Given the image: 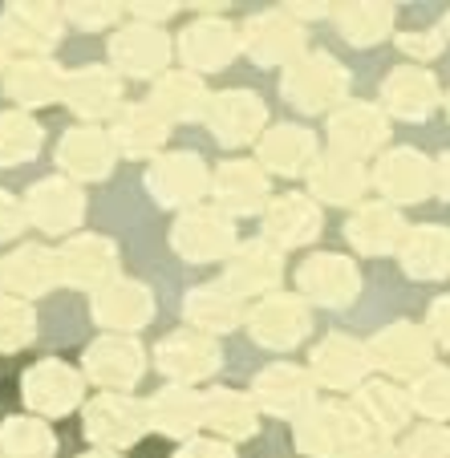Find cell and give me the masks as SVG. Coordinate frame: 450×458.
<instances>
[{"instance_id": "cell-23", "label": "cell", "mask_w": 450, "mask_h": 458, "mask_svg": "<svg viewBox=\"0 0 450 458\" xmlns=\"http://www.w3.org/2000/svg\"><path fill=\"white\" fill-rule=\"evenodd\" d=\"M0 276H4V288L21 301H33V296L53 293L57 284H65L61 276V256L41 243H21L17 251L0 259Z\"/></svg>"}, {"instance_id": "cell-25", "label": "cell", "mask_w": 450, "mask_h": 458, "mask_svg": "<svg viewBox=\"0 0 450 458\" xmlns=\"http://www.w3.org/2000/svg\"><path fill=\"white\" fill-rule=\"evenodd\" d=\"M147 414L155 434L191 442L195 430L208 426V394H195L191 386H166L147 402Z\"/></svg>"}, {"instance_id": "cell-2", "label": "cell", "mask_w": 450, "mask_h": 458, "mask_svg": "<svg viewBox=\"0 0 450 458\" xmlns=\"http://www.w3.org/2000/svg\"><path fill=\"white\" fill-rule=\"evenodd\" d=\"M349 73L341 70L329 53H304L280 73V98L288 106H296L301 114H320L337 106L345 98Z\"/></svg>"}, {"instance_id": "cell-47", "label": "cell", "mask_w": 450, "mask_h": 458, "mask_svg": "<svg viewBox=\"0 0 450 458\" xmlns=\"http://www.w3.org/2000/svg\"><path fill=\"white\" fill-rule=\"evenodd\" d=\"M25 224H29L25 203H21L17 195H9V191H0V243L17 240V235L25 232Z\"/></svg>"}, {"instance_id": "cell-44", "label": "cell", "mask_w": 450, "mask_h": 458, "mask_svg": "<svg viewBox=\"0 0 450 458\" xmlns=\"http://www.w3.org/2000/svg\"><path fill=\"white\" fill-rule=\"evenodd\" d=\"M386 102L406 118H418V114H426V102H430V81L414 70H398L386 81Z\"/></svg>"}, {"instance_id": "cell-26", "label": "cell", "mask_w": 450, "mask_h": 458, "mask_svg": "<svg viewBox=\"0 0 450 458\" xmlns=\"http://www.w3.org/2000/svg\"><path fill=\"white\" fill-rule=\"evenodd\" d=\"M166 134H171V122L150 102L122 106L110 122V139L118 147V155H126V158H150V155L158 158V150L166 147Z\"/></svg>"}, {"instance_id": "cell-14", "label": "cell", "mask_w": 450, "mask_h": 458, "mask_svg": "<svg viewBox=\"0 0 450 458\" xmlns=\"http://www.w3.org/2000/svg\"><path fill=\"white\" fill-rule=\"evenodd\" d=\"M61 256V276L70 288L81 293H102L118 280V243L106 240V235H70V240L57 248Z\"/></svg>"}, {"instance_id": "cell-9", "label": "cell", "mask_w": 450, "mask_h": 458, "mask_svg": "<svg viewBox=\"0 0 450 458\" xmlns=\"http://www.w3.org/2000/svg\"><path fill=\"white\" fill-rule=\"evenodd\" d=\"M293 442L304 458H345L361 442V422L345 406H312L296 418Z\"/></svg>"}, {"instance_id": "cell-6", "label": "cell", "mask_w": 450, "mask_h": 458, "mask_svg": "<svg viewBox=\"0 0 450 458\" xmlns=\"http://www.w3.org/2000/svg\"><path fill=\"white\" fill-rule=\"evenodd\" d=\"M81 430L98 450H126L150 430V414L142 402L126 394H98L81 406Z\"/></svg>"}, {"instance_id": "cell-52", "label": "cell", "mask_w": 450, "mask_h": 458, "mask_svg": "<svg viewBox=\"0 0 450 458\" xmlns=\"http://www.w3.org/2000/svg\"><path fill=\"white\" fill-rule=\"evenodd\" d=\"M288 13H293L296 21H304V17H320V13L329 9V4H284Z\"/></svg>"}, {"instance_id": "cell-17", "label": "cell", "mask_w": 450, "mask_h": 458, "mask_svg": "<svg viewBox=\"0 0 450 458\" xmlns=\"http://www.w3.org/2000/svg\"><path fill=\"white\" fill-rule=\"evenodd\" d=\"M280 276H284V256H280V248H272L268 240H251L232 251L219 284H224L227 293H235L240 301H251V296L264 301V296L280 293L276 288Z\"/></svg>"}, {"instance_id": "cell-35", "label": "cell", "mask_w": 450, "mask_h": 458, "mask_svg": "<svg viewBox=\"0 0 450 458\" xmlns=\"http://www.w3.org/2000/svg\"><path fill=\"white\" fill-rule=\"evenodd\" d=\"M309 187H312V199H320V203H353L365 191V174L353 158L333 150V155H320L312 163Z\"/></svg>"}, {"instance_id": "cell-11", "label": "cell", "mask_w": 450, "mask_h": 458, "mask_svg": "<svg viewBox=\"0 0 450 458\" xmlns=\"http://www.w3.org/2000/svg\"><path fill=\"white\" fill-rule=\"evenodd\" d=\"M243 33V53L256 65H293L296 57H304V29L288 9H264L256 17H248L240 25Z\"/></svg>"}, {"instance_id": "cell-45", "label": "cell", "mask_w": 450, "mask_h": 458, "mask_svg": "<svg viewBox=\"0 0 450 458\" xmlns=\"http://www.w3.org/2000/svg\"><path fill=\"white\" fill-rule=\"evenodd\" d=\"M61 9H65V21H73V25L86 29V33H98V29L118 25L126 4H110V0H70V4H61Z\"/></svg>"}, {"instance_id": "cell-3", "label": "cell", "mask_w": 450, "mask_h": 458, "mask_svg": "<svg viewBox=\"0 0 450 458\" xmlns=\"http://www.w3.org/2000/svg\"><path fill=\"white\" fill-rule=\"evenodd\" d=\"M211 179L216 174L208 171V163H203L195 150H166V155H158L155 163L147 166V174H142V182H147L150 199L158 203V208H200V199L211 191Z\"/></svg>"}, {"instance_id": "cell-27", "label": "cell", "mask_w": 450, "mask_h": 458, "mask_svg": "<svg viewBox=\"0 0 450 458\" xmlns=\"http://www.w3.org/2000/svg\"><path fill=\"white\" fill-rule=\"evenodd\" d=\"M264 240L272 248H301V243H312L320 235V211L312 203V195H276L264 211Z\"/></svg>"}, {"instance_id": "cell-42", "label": "cell", "mask_w": 450, "mask_h": 458, "mask_svg": "<svg viewBox=\"0 0 450 458\" xmlns=\"http://www.w3.org/2000/svg\"><path fill=\"white\" fill-rule=\"evenodd\" d=\"M37 337V312L21 296H0V353H17Z\"/></svg>"}, {"instance_id": "cell-19", "label": "cell", "mask_w": 450, "mask_h": 458, "mask_svg": "<svg viewBox=\"0 0 450 458\" xmlns=\"http://www.w3.org/2000/svg\"><path fill=\"white\" fill-rule=\"evenodd\" d=\"M312 373L301 365H264L251 377V402L272 418H301L304 410H312Z\"/></svg>"}, {"instance_id": "cell-53", "label": "cell", "mask_w": 450, "mask_h": 458, "mask_svg": "<svg viewBox=\"0 0 450 458\" xmlns=\"http://www.w3.org/2000/svg\"><path fill=\"white\" fill-rule=\"evenodd\" d=\"M9 65H13V49H9V41L0 37V73H9Z\"/></svg>"}, {"instance_id": "cell-40", "label": "cell", "mask_w": 450, "mask_h": 458, "mask_svg": "<svg viewBox=\"0 0 450 458\" xmlns=\"http://www.w3.org/2000/svg\"><path fill=\"white\" fill-rule=\"evenodd\" d=\"M373 357H378L386 369L406 373V369H418V361L426 357V341L418 337V329H406V325H398V329H386V333H381V341L373 345Z\"/></svg>"}, {"instance_id": "cell-30", "label": "cell", "mask_w": 450, "mask_h": 458, "mask_svg": "<svg viewBox=\"0 0 450 458\" xmlns=\"http://www.w3.org/2000/svg\"><path fill=\"white\" fill-rule=\"evenodd\" d=\"M150 106L163 114L166 122H195V118H208V106H211V94H208V81L200 73L191 70H166L163 78L150 86Z\"/></svg>"}, {"instance_id": "cell-24", "label": "cell", "mask_w": 450, "mask_h": 458, "mask_svg": "<svg viewBox=\"0 0 450 458\" xmlns=\"http://www.w3.org/2000/svg\"><path fill=\"white\" fill-rule=\"evenodd\" d=\"M296 284H301L304 301L341 309V304H349L357 296L361 280H357V268L349 264L345 256H329V251H320V256H309L301 268H296Z\"/></svg>"}, {"instance_id": "cell-34", "label": "cell", "mask_w": 450, "mask_h": 458, "mask_svg": "<svg viewBox=\"0 0 450 458\" xmlns=\"http://www.w3.org/2000/svg\"><path fill=\"white\" fill-rule=\"evenodd\" d=\"M208 430H216V438H251L260 430V406L251 394L216 386L208 394Z\"/></svg>"}, {"instance_id": "cell-13", "label": "cell", "mask_w": 450, "mask_h": 458, "mask_svg": "<svg viewBox=\"0 0 450 458\" xmlns=\"http://www.w3.org/2000/svg\"><path fill=\"white\" fill-rule=\"evenodd\" d=\"M309 329H312V312L304 304V296L293 293H272L251 304L248 312V333L264 349H293L301 345Z\"/></svg>"}, {"instance_id": "cell-15", "label": "cell", "mask_w": 450, "mask_h": 458, "mask_svg": "<svg viewBox=\"0 0 450 458\" xmlns=\"http://www.w3.org/2000/svg\"><path fill=\"white\" fill-rule=\"evenodd\" d=\"M208 130L224 147H248L268 134V106L251 89H224L208 106Z\"/></svg>"}, {"instance_id": "cell-29", "label": "cell", "mask_w": 450, "mask_h": 458, "mask_svg": "<svg viewBox=\"0 0 450 458\" xmlns=\"http://www.w3.org/2000/svg\"><path fill=\"white\" fill-rule=\"evenodd\" d=\"M317 158V139L304 126H268V134L256 142V163L280 179L309 174Z\"/></svg>"}, {"instance_id": "cell-37", "label": "cell", "mask_w": 450, "mask_h": 458, "mask_svg": "<svg viewBox=\"0 0 450 458\" xmlns=\"http://www.w3.org/2000/svg\"><path fill=\"white\" fill-rule=\"evenodd\" d=\"M57 438L41 418H4L0 422V458H53Z\"/></svg>"}, {"instance_id": "cell-46", "label": "cell", "mask_w": 450, "mask_h": 458, "mask_svg": "<svg viewBox=\"0 0 450 458\" xmlns=\"http://www.w3.org/2000/svg\"><path fill=\"white\" fill-rule=\"evenodd\" d=\"M361 410L369 418H378V426H398L402 418H406L402 398L394 394V389H386V386H365L361 389Z\"/></svg>"}, {"instance_id": "cell-12", "label": "cell", "mask_w": 450, "mask_h": 458, "mask_svg": "<svg viewBox=\"0 0 450 458\" xmlns=\"http://www.w3.org/2000/svg\"><path fill=\"white\" fill-rule=\"evenodd\" d=\"M65 33V9L61 4H41V0H17L0 13V37L9 49H21L25 57H41Z\"/></svg>"}, {"instance_id": "cell-28", "label": "cell", "mask_w": 450, "mask_h": 458, "mask_svg": "<svg viewBox=\"0 0 450 458\" xmlns=\"http://www.w3.org/2000/svg\"><path fill=\"white\" fill-rule=\"evenodd\" d=\"M248 301H240L235 293H227L224 284H200L191 288L187 301H183V317H187L191 329L208 333V337H219V333H232L240 325H248Z\"/></svg>"}, {"instance_id": "cell-18", "label": "cell", "mask_w": 450, "mask_h": 458, "mask_svg": "<svg viewBox=\"0 0 450 458\" xmlns=\"http://www.w3.org/2000/svg\"><path fill=\"white\" fill-rule=\"evenodd\" d=\"M211 195H216V208H224L227 216H264L272 203V179L260 163L232 158L216 166Z\"/></svg>"}, {"instance_id": "cell-54", "label": "cell", "mask_w": 450, "mask_h": 458, "mask_svg": "<svg viewBox=\"0 0 450 458\" xmlns=\"http://www.w3.org/2000/svg\"><path fill=\"white\" fill-rule=\"evenodd\" d=\"M78 458H122L118 450H86V454H78Z\"/></svg>"}, {"instance_id": "cell-41", "label": "cell", "mask_w": 450, "mask_h": 458, "mask_svg": "<svg viewBox=\"0 0 450 458\" xmlns=\"http://www.w3.org/2000/svg\"><path fill=\"white\" fill-rule=\"evenodd\" d=\"M398 235V216L386 208H361L349 219V240L361 251H386Z\"/></svg>"}, {"instance_id": "cell-48", "label": "cell", "mask_w": 450, "mask_h": 458, "mask_svg": "<svg viewBox=\"0 0 450 458\" xmlns=\"http://www.w3.org/2000/svg\"><path fill=\"white\" fill-rule=\"evenodd\" d=\"M174 458H240L224 438H191L174 450Z\"/></svg>"}, {"instance_id": "cell-51", "label": "cell", "mask_w": 450, "mask_h": 458, "mask_svg": "<svg viewBox=\"0 0 450 458\" xmlns=\"http://www.w3.org/2000/svg\"><path fill=\"white\" fill-rule=\"evenodd\" d=\"M345 458H394V450L386 442H357Z\"/></svg>"}, {"instance_id": "cell-20", "label": "cell", "mask_w": 450, "mask_h": 458, "mask_svg": "<svg viewBox=\"0 0 450 458\" xmlns=\"http://www.w3.org/2000/svg\"><path fill=\"white\" fill-rule=\"evenodd\" d=\"M118 147H114L110 130L98 126H70L57 142V166L73 182H98L114 171Z\"/></svg>"}, {"instance_id": "cell-32", "label": "cell", "mask_w": 450, "mask_h": 458, "mask_svg": "<svg viewBox=\"0 0 450 458\" xmlns=\"http://www.w3.org/2000/svg\"><path fill=\"white\" fill-rule=\"evenodd\" d=\"M361 369H365V349L357 345V341L341 337V333H333V337L312 345L309 373H312V381H320V386L345 389L361 377Z\"/></svg>"}, {"instance_id": "cell-55", "label": "cell", "mask_w": 450, "mask_h": 458, "mask_svg": "<svg viewBox=\"0 0 450 458\" xmlns=\"http://www.w3.org/2000/svg\"><path fill=\"white\" fill-rule=\"evenodd\" d=\"M0 284H4V276H0Z\"/></svg>"}, {"instance_id": "cell-36", "label": "cell", "mask_w": 450, "mask_h": 458, "mask_svg": "<svg viewBox=\"0 0 450 458\" xmlns=\"http://www.w3.org/2000/svg\"><path fill=\"white\" fill-rule=\"evenodd\" d=\"M45 130L29 110H4L0 114V166H21L41 155Z\"/></svg>"}, {"instance_id": "cell-31", "label": "cell", "mask_w": 450, "mask_h": 458, "mask_svg": "<svg viewBox=\"0 0 450 458\" xmlns=\"http://www.w3.org/2000/svg\"><path fill=\"white\" fill-rule=\"evenodd\" d=\"M61 86H65V70H57L49 57H17L4 73V94L17 102V110L61 102Z\"/></svg>"}, {"instance_id": "cell-49", "label": "cell", "mask_w": 450, "mask_h": 458, "mask_svg": "<svg viewBox=\"0 0 450 458\" xmlns=\"http://www.w3.org/2000/svg\"><path fill=\"white\" fill-rule=\"evenodd\" d=\"M174 9H183V4H174V0H155V4L134 0V4H126V13H131L134 21H142V25H158V21L174 17Z\"/></svg>"}, {"instance_id": "cell-16", "label": "cell", "mask_w": 450, "mask_h": 458, "mask_svg": "<svg viewBox=\"0 0 450 458\" xmlns=\"http://www.w3.org/2000/svg\"><path fill=\"white\" fill-rule=\"evenodd\" d=\"M25 211H29V224L41 227V232L70 235L86 219V191L73 179H65V174H53V179H41L29 187Z\"/></svg>"}, {"instance_id": "cell-50", "label": "cell", "mask_w": 450, "mask_h": 458, "mask_svg": "<svg viewBox=\"0 0 450 458\" xmlns=\"http://www.w3.org/2000/svg\"><path fill=\"white\" fill-rule=\"evenodd\" d=\"M410 458H450V438H442L438 430H426L414 438Z\"/></svg>"}, {"instance_id": "cell-38", "label": "cell", "mask_w": 450, "mask_h": 458, "mask_svg": "<svg viewBox=\"0 0 450 458\" xmlns=\"http://www.w3.org/2000/svg\"><path fill=\"white\" fill-rule=\"evenodd\" d=\"M378 182L386 195H394V199H418L426 191V166L418 155L398 150V155H390L378 166Z\"/></svg>"}, {"instance_id": "cell-1", "label": "cell", "mask_w": 450, "mask_h": 458, "mask_svg": "<svg viewBox=\"0 0 450 458\" xmlns=\"http://www.w3.org/2000/svg\"><path fill=\"white\" fill-rule=\"evenodd\" d=\"M171 248L187 264H216V259H232L240 243H235L232 216L216 203H200V208L179 211V219L171 224Z\"/></svg>"}, {"instance_id": "cell-21", "label": "cell", "mask_w": 450, "mask_h": 458, "mask_svg": "<svg viewBox=\"0 0 450 458\" xmlns=\"http://www.w3.org/2000/svg\"><path fill=\"white\" fill-rule=\"evenodd\" d=\"M61 102L70 106L78 118L98 122V118H114L122 110V78L106 65H81V70L65 73L61 86Z\"/></svg>"}, {"instance_id": "cell-5", "label": "cell", "mask_w": 450, "mask_h": 458, "mask_svg": "<svg viewBox=\"0 0 450 458\" xmlns=\"http://www.w3.org/2000/svg\"><path fill=\"white\" fill-rule=\"evenodd\" d=\"M21 398L37 418H65L81 406L86 398V373L73 369L61 357H45V361L29 365L21 377Z\"/></svg>"}, {"instance_id": "cell-33", "label": "cell", "mask_w": 450, "mask_h": 458, "mask_svg": "<svg viewBox=\"0 0 450 458\" xmlns=\"http://www.w3.org/2000/svg\"><path fill=\"white\" fill-rule=\"evenodd\" d=\"M329 139H333V150L345 158L353 155H365L373 150L381 139H386V122L378 118V110L365 102H353L345 110H337L329 118Z\"/></svg>"}, {"instance_id": "cell-8", "label": "cell", "mask_w": 450, "mask_h": 458, "mask_svg": "<svg viewBox=\"0 0 450 458\" xmlns=\"http://www.w3.org/2000/svg\"><path fill=\"white\" fill-rule=\"evenodd\" d=\"M110 65L114 73H126V78H163L166 65H171V53H174V41L163 33L158 25H122L110 33Z\"/></svg>"}, {"instance_id": "cell-4", "label": "cell", "mask_w": 450, "mask_h": 458, "mask_svg": "<svg viewBox=\"0 0 450 458\" xmlns=\"http://www.w3.org/2000/svg\"><path fill=\"white\" fill-rule=\"evenodd\" d=\"M81 373L94 386H102V394H126L147 373V349L134 333H102L89 341L86 357H81Z\"/></svg>"}, {"instance_id": "cell-22", "label": "cell", "mask_w": 450, "mask_h": 458, "mask_svg": "<svg viewBox=\"0 0 450 458\" xmlns=\"http://www.w3.org/2000/svg\"><path fill=\"white\" fill-rule=\"evenodd\" d=\"M94 320L106 333H139L155 320V293L142 280L118 276L94 296Z\"/></svg>"}, {"instance_id": "cell-7", "label": "cell", "mask_w": 450, "mask_h": 458, "mask_svg": "<svg viewBox=\"0 0 450 458\" xmlns=\"http://www.w3.org/2000/svg\"><path fill=\"white\" fill-rule=\"evenodd\" d=\"M174 49H179L183 70L203 78V73H216L232 65L235 53L243 49V33L227 17H200L174 37Z\"/></svg>"}, {"instance_id": "cell-10", "label": "cell", "mask_w": 450, "mask_h": 458, "mask_svg": "<svg viewBox=\"0 0 450 458\" xmlns=\"http://www.w3.org/2000/svg\"><path fill=\"white\" fill-rule=\"evenodd\" d=\"M219 361V341L200 329H174L155 345V369L166 373L174 386H195V381L216 377Z\"/></svg>"}, {"instance_id": "cell-39", "label": "cell", "mask_w": 450, "mask_h": 458, "mask_svg": "<svg viewBox=\"0 0 450 458\" xmlns=\"http://www.w3.org/2000/svg\"><path fill=\"white\" fill-rule=\"evenodd\" d=\"M337 29H341L345 41L373 45L386 29H390V4H341L337 9Z\"/></svg>"}, {"instance_id": "cell-43", "label": "cell", "mask_w": 450, "mask_h": 458, "mask_svg": "<svg viewBox=\"0 0 450 458\" xmlns=\"http://www.w3.org/2000/svg\"><path fill=\"white\" fill-rule=\"evenodd\" d=\"M446 259H450L446 232H438V227L414 232V240L406 248V272H414V276H438V272H446Z\"/></svg>"}]
</instances>
